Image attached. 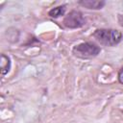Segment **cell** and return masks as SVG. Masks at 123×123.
Instances as JSON below:
<instances>
[{
    "mask_svg": "<svg viewBox=\"0 0 123 123\" xmlns=\"http://www.w3.org/2000/svg\"><path fill=\"white\" fill-rule=\"evenodd\" d=\"M93 37L105 46H115L122 40V34L115 29H97Z\"/></svg>",
    "mask_w": 123,
    "mask_h": 123,
    "instance_id": "6da1fadb",
    "label": "cell"
},
{
    "mask_svg": "<svg viewBox=\"0 0 123 123\" xmlns=\"http://www.w3.org/2000/svg\"><path fill=\"white\" fill-rule=\"evenodd\" d=\"M101 52V48L93 42H83L73 47L72 53L80 59H91Z\"/></svg>",
    "mask_w": 123,
    "mask_h": 123,
    "instance_id": "7a4b0ae2",
    "label": "cell"
},
{
    "mask_svg": "<svg viewBox=\"0 0 123 123\" xmlns=\"http://www.w3.org/2000/svg\"><path fill=\"white\" fill-rule=\"evenodd\" d=\"M62 24L68 29H77L83 27L86 24V18L81 12L73 10L64 16Z\"/></svg>",
    "mask_w": 123,
    "mask_h": 123,
    "instance_id": "3957f363",
    "label": "cell"
},
{
    "mask_svg": "<svg viewBox=\"0 0 123 123\" xmlns=\"http://www.w3.org/2000/svg\"><path fill=\"white\" fill-rule=\"evenodd\" d=\"M79 5L88 9V10H100L102 9L105 5V1H91V0H82L78 2Z\"/></svg>",
    "mask_w": 123,
    "mask_h": 123,
    "instance_id": "277c9868",
    "label": "cell"
},
{
    "mask_svg": "<svg viewBox=\"0 0 123 123\" xmlns=\"http://www.w3.org/2000/svg\"><path fill=\"white\" fill-rule=\"evenodd\" d=\"M1 73L2 75L7 74L11 69V60L5 54L1 55Z\"/></svg>",
    "mask_w": 123,
    "mask_h": 123,
    "instance_id": "5b68a950",
    "label": "cell"
},
{
    "mask_svg": "<svg viewBox=\"0 0 123 123\" xmlns=\"http://www.w3.org/2000/svg\"><path fill=\"white\" fill-rule=\"evenodd\" d=\"M64 12H65V5H62V6H58L56 8L51 9L48 12V15L53 18H58L61 15H62L64 13Z\"/></svg>",
    "mask_w": 123,
    "mask_h": 123,
    "instance_id": "8992f818",
    "label": "cell"
},
{
    "mask_svg": "<svg viewBox=\"0 0 123 123\" xmlns=\"http://www.w3.org/2000/svg\"><path fill=\"white\" fill-rule=\"evenodd\" d=\"M118 81H119L120 84L123 85V67H122V68L119 70V72H118Z\"/></svg>",
    "mask_w": 123,
    "mask_h": 123,
    "instance_id": "52a82bcc",
    "label": "cell"
},
{
    "mask_svg": "<svg viewBox=\"0 0 123 123\" xmlns=\"http://www.w3.org/2000/svg\"><path fill=\"white\" fill-rule=\"evenodd\" d=\"M118 23H119V25L121 26V27H123V15H121V14H118Z\"/></svg>",
    "mask_w": 123,
    "mask_h": 123,
    "instance_id": "ba28073f",
    "label": "cell"
}]
</instances>
